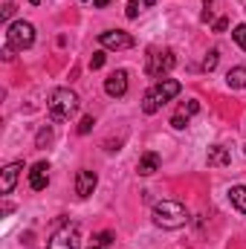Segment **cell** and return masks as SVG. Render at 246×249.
<instances>
[{"label":"cell","mask_w":246,"mask_h":249,"mask_svg":"<svg viewBox=\"0 0 246 249\" xmlns=\"http://www.w3.org/2000/svg\"><path fill=\"white\" fill-rule=\"evenodd\" d=\"M47 183H50V165L47 162H35L32 171H29V186H32V191H44Z\"/></svg>","instance_id":"11"},{"label":"cell","mask_w":246,"mask_h":249,"mask_svg":"<svg viewBox=\"0 0 246 249\" xmlns=\"http://www.w3.org/2000/svg\"><path fill=\"white\" fill-rule=\"evenodd\" d=\"M226 26H229V23H226V18H220V20H214V32H226Z\"/></svg>","instance_id":"26"},{"label":"cell","mask_w":246,"mask_h":249,"mask_svg":"<svg viewBox=\"0 0 246 249\" xmlns=\"http://www.w3.org/2000/svg\"><path fill=\"white\" fill-rule=\"evenodd\" d=\"M185 124H188V116H185V113H177V116L171 119V127H177V130H183Z\"/></svg>","instance_id":"19"},{"label":"cell","mask_w":246,"mask_h":249,"mask_svg":"<svg viewBox=\"0 0 246 249\" xmlns=\"http://www.w3.org/2000/svg\"><path fill=\"white\" fill-rule=\"evenodd\" d=\"M78 247H81L78 223H67V226H61V229L50 238V244H47V249H78Z\"/></svg>","instance_id":"6"},{"label":"cell","mask_w":246,"mask_h":249,"mask_svg":"<svg viewBox=\"0 0 246 249\" xmlns=\"http://www.w3.org/2000/svg\"><path fill=\"white\" fill-rule=\"evenodd\" d=\"M151 217H154V223L159 229H180V226L188 223V209L177 200H162V203L154 206Z\"/></svg>","instance_id":"2"},{"label":"cell","mask_w":246,"mask_h":249,"mask_svg":"<svg viewBox=\"0 0 246 249\" xmlns=\"http://www.w3.org/2000/svg\"><path fill=\"white\" fill-rule=\"evenodd\" d=\"M12 15H15V3H6V6H3V12H0V18H3V20H9Z\"/></svg>","instance_id":"25"},{"label":"cell","mask_w":246,"mask_h":249,"mask_svg":"<svg viewBox=\"0 0 246 249\" xmlns=\"http://www.w3.org/2000/svg\"><path fill=\"white\" fill-rule=\"evenodd\" d=\"M105 93L113 96V99H122L124 93H127V72L124 70H116V72H110L105 78Z\"/></svg>","instance_id":"8"},{"label":"cell","mask_w":246,"mask_h":249,"mask_svg":"<svg viewBox=\"0 0 246 249\" xmlns=\"http://www.w3.org/2000/svg\"><path fill=\"white\" fill-rule=\"evenodd\" d=\"M203 67H206V70H214V67H217V50H211V53L206 55V61H203Z\"/></svg>","instance_id":"21"},{"label":"cell","mask_w":246,"mask_h":249,"mask_svg":"<svg viewBox=\"0 0 246 249\" xmlns=\"http://www.w3.org/2000/svg\"><path fill=\"white\" fill-rule=\"evenodd\" d=\"M139 9H142V6H139V3H136V0H130V3H127V18H130V20H133V18H136V15H139Z\"/></svg>","instance_id":"24"},{"label":"cell","mask_w":246,"mask_h":249,"mask_svg":"<svg viewBox=\"0 0 246 249\" xmlns=\"http://www.w3.org/2000/svg\"><path fill=\"white\" fill-rule=\"evenodd\" d=\"M180 90H183V84L177 81V78H162V81H157L148 93H145V99H142V110L151 116V113H157L165 102H171L174 96H180Z\"/></svg>","instance_id":"1"},{"label":"cell","mask_w":246,"mask_h":249,"mask_svg":"<svg viewBox=\"0 0 246 249\" xmlns=\"http://www.w3.org/2000/svg\"><path fill=\"white\" fill-rule=\"evenodd\" d=\"M206 160H209V165H211V168H223V165H229V162H232V154H229L223 145H211Z\"/></svg>","instance_id":"13"},{"label":"cell","mask_w":246,"mask_h":249,"mask_svg":"<svg viewBox=\"0 0 246 249\" xmlns=\"http://www.w3.org/2000/svg\"><path fill=\"white\" fill-rule=\"evenodd\" d=\"M197 110H200V105H197V102H188V105H183V110H180V113H185V116H194Z\"/></svg>","instance_id":"23"},{"label":"cell","mask_w":246,"mask_h":249,"mask_svg":"<svg viewBox=\"0 0 246 249\" xmlns=\"http://www.w3.org/2000/svg\"><path fill=\"white\" fill-rule=\"evenodd\" d=\"M12 53H15V50H12V47H9V44H6V50H3V61H12V58H15V55H12Z\"/></svg>","instance_id":"27"},{"label":"cell","mask_w":246,"mask_h":249,"mask_svg":"<svg viewBox=\"0 0 246 249\" xmlns=\"http://www.w3.org/2000/svg\"><path fill=\"white\" fill-rule=\"evenodd\" d=\"M99 67H105V53H93L90 58V70H99Z\"/></svg>","instance_id":"20"},{"label":"cell","mask_w":246,"mask_h":249,"mask_svg":"<svg viewBox=\"0 0 246 249\" xmlns=\"http://www.w3.org/2000/svg\"><path fill=\"white\" fill-rule=\"evenodd\" d=\"M136 171H139L142 177H151V174H157V171H159V154H154V151H145V154L139 157V162H136Z\"/></svg>","instance_id":"12"},{"label":"cell","mask_w":246,"mask_h":249,"mask_svg":"<svg viewBox=\"0 0 246 249\" xmlns=\"http://www.w3.org/2000/svg\"><path fill=\"white\" fill-rule=\"evenodd\" d=\"M93 3H96V9H105V6H107L110 0H93Z\"/></svg>","instance_id":"28"},{"label":"cell","mask_w":246,"mask_h":249,"mask_svg":"<svg viewBox=\"0 0 246 249\" xmlns=\"http://www.w3.org/2000/svg\"><path fill=\"white\" fill-rule=\"evenodd\" d=\"M78 96L72 93V90H67V87H58V90H53L50 93V102H47V107H50V116L55 119V122H64V119H70V116H75L78 113Z\"/></svg>","instance_id":"3"},{"label":"cell","mask_w":246,"mask_h":249,"mask_svg":"<svg viewBox=\"0 0 246 249\" xmlns=\"http://www.w3.org/2000/svg\"><path fill=\"white\" fill-rule=\"evenodd\" d=\"M229 200L241 214H246V186H232L229 188Z\"/></svg>","instance_id":"15"},{"label":"cell","mask_w":246,"mask_h":249,"mask_svg":"<svg viewBox=\"0 0 246 249\" xmlns=\"http://www.w3.org/2000/svg\"><path fill=\"white\" fill-rule=\"evenodd\" d=\"M226 84H229L232 90H244L246 87V67H232V70L226 72Z\"/></svg>","instance_id":"14"},{"label":"cell","mask_w":246,"mask_h":249,"mask_svg":"<svg viewBox=\"0 0 246 249\" xmlns=\"http://www.w3.org/2000/svg\"><path fill=\"white\" fill-rule=\"evenodd\" d=\"M232 38H235V44L246 53V23H241V26H235V29H232Z\"/></svg>","instance_id":"16"},{"label":"cell","mask_w":246,"mask_h":249,"mask_svg":"<svg viewBox=\"0 0 246 249\" xmlns=\"http://www.w3.org/2000/svg\"><path fill=\"white\" fill-rule=\"evenodd\" d=\"M99 44H102V47H107V50H130L136 41H133V35H127V32L107 29V32H102V35H99Z\"/></svg>","instance_id":"7"},{"label":"cell","mask_w":246,"mask_h":249,"mask_svg":"<svg viewBox=\"0 0 246 249\" xmlns=\"http://www.w3.org/2000/svg\"><path fill=\"white\" fill-rule=\"evenodd\" d=\"M174 64H177V58H174L171 50H151L148 53V64H145V72L151 78H162Z\"/></svg>","instance_id":"5"},{"label":"cell","mask_w":246,"mask_h":249,"mask_svg":"<svg viewBox=\"0 0 246 249\" xmlns=\"http://www.w3.org/2000/svg\"><path fill=\"white\" fill-rule=\"evenodd\" d=\"M90 249H102V247H96V244H93V247H90Z\"/></svg>","instance_id":"30"},{"label":"cell","mask_w":246,"mask_h":249,"mask_svg":"<svg viewBox=\"0 0 246 249\" xmlns=\"http://www.w3.org/2000/svg\"><path fill=\"white\" fill-rule=\"evenodd\" d=\"M99 183V177H96V171H87V168H81L78 174H75V194L84 200V197H90L93 194V188Z\"/></svg>","instance_id":"9"},{"label":"cell","mask_w":246,"mask_h":249,"mask_svg":"<svg viewBox=\"0 0 246 249\" xmlns=\"http://www.w3.org/2000/svg\"><path fill=\"white\" fill-rule=\"evenodd\" d=\"M154 3H157V0H142V6H154Z\"/></svg>","instance_id":"29"},{"label":"cell","mask_w":246,"mask_h":249,"mask_svg":"<svg viewBox=\"0 0 246 249\" xmlns=\"http://www.w3.org/2000/svg\"><path fill=\"white\" fill-rule=\"evenodd\" d=\"M93 116H84V119H81V124H78V133H90V130H93Z\"/></svg>","instance_id":"22"},{"label":"cell","mask_w":246,"mask_h":249,"mask_svg":"<svg viewBox=\"0 0 246 249\" xmlns=\"http://www.w3.org/2000/svg\"><path fill=\"white\" fill-rule=\"evenodd\" d=\"M6 44L12 47V50H29L32 44H35V26L32 23H26V20H15V23H9L6 26Z\"/></svg>","instance_id":"4"},{"label":"cell","mask_w":246,"mask_h":249,"mask_svg":"<svg viewBox=\"0 0 246 249\" xmlns=\"http://www.w3.org/2000/svg\"><path fill=\"white\" fill-rule=\"evenodd\" d=\"M20 171H23V162H9V165L0 171V191H3V194H12V188L18 183Z\"/></svg>","instance_id":"10"},{"label":"cell","mask_w":246,"mask_h":249,"mask_svg":"<svg viewBox=\"0 0 246 249\" xmlns=\"http://www.w3.org/2000/svg\"><path fill=\"white\" fill-rule=\"evenodd\" d=\"M93 241H96V247H110L113 244V232H99Z\"/></svg>","instance_id":"17"},{"label":"cell","mask_w":246,"mask_h":249,"mask_svg":"<svg viewBox=\"0 0 246 249\" xmlns=\"http://www.w3.org/2000/svg\"><path fill=\"white\" fill-rule=\"evenodd\" d=\"M50 142H53V130H50V127L38 130V148H44V145H50Z\"/></svg>","instance_id":"18"}]
</instances>
